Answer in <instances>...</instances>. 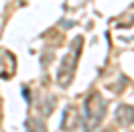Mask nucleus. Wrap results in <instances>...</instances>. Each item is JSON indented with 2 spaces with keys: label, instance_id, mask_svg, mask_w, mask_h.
Wrapping results in <instances>:
<instances>
[{
  "label": "nucleus",
  "instance_id": "5",
  "mask_svg": "<svg viewBox=\"0 0 134 132\" xmlns=\"http://www.w3.org/2000/svg\"><path fill=\"white\" fill-rule=\"evenodd\" d=\"M55 106H57V98L55 96H45L39 102V112H41V116H49L55 110Z\"/></svg>",
  "mask_w": 134,
  "mask_h": 132
},
{
  "label": "nucleus",
  "instance_id": "1",
  "mask_svg": "<svg viewBox=\"0 0 134 132\" xmlns=\"http://www.w3.org/2000/svg\"><path fill=\"white\" fill-rule=\"evenodd\" d=\"M108 110V102L100 91H92L83 102V114H81V128L83 132H96L102 124Z\"/></svg>",
  "mask_w": 134,
  "mask_h": 132
},
{
  "label": "nucleus",
  "instance_id": "6",
  "mask_svg": "<svg viewBox=\"0 0 134 132\" xmlns=\"http://www.w3.org/2000/svg\"><path fill=\"white\" fill-rule=\"evenodd\" d=\"M26 132H47V124H45V120L43 118H29L25 124Z\"/></svg>",
  "mask_w": 134,
  "mask_h": 132
},
{
  "label": "nucleus",
  "instance_id": "3",
  "mask_svg": "<svg viewBox=\"0 0 134 132\" xmlns=\"http://www.w3.org/2000/svg\"><path fill=\"white\" fill-rule=\"evenodd\" d=\"M114 120H116L118 126L122 128H128L134 124V108L130 104H120L116 106V112H114Z\"/></svg>",
  "mask_w": 134,
  "mask_h": 132
},
{
  "label": "nucleus",
  "instance_id": "9",
  "mask_svg": "<svg viewBox=\"0 0 134 132\" xmlns=\"http://www.w3.org/2000/svg\"><path fill=\"white\" fill-rule=\"evenodd\" d=\"M23 96H25V100L31 104V91H29V87H23Z\"/></svg>",
  "mask_w": 134,
  "mask_h": 132
},
{
  "label": "nucleus",
  "instance_id": "11",
  "mask_svg": "<svg viewBox=\"0 0 134 132\" xmlns=\"http://www.w3.org/2000/svg\"><path fill=\"white\" fill-rule=\"evenodd\" d=\"M132 132H134V130H132Z\"/></svg>",
  "mask_w": 134,
  "mask_h": 132
},
{
  "label": "nucleus",
  "instance_id": "7",
  "mask_svg": "<svg viewBox=\"0 0 134 132\" xmlns=\"http://www.w3.org/2000/svg\"><path fill=\"white\" fill-rule=\"evenodd\" d=\"M126 85H128V77L126 75H120V79H118V83H114V85H110V90L116 91V94H120V91L124 90Z\"/></svg>",
  "mask_w": 134,
  "mask_h": 132
},
{
  "label": "nucleus",
  "instance_id": "10",
  "mask_svg": "<svg viewBox=\"0 0 134 132\" xmlns=\"http://www.w3.org/2000/svg\"><path fill=\"white\" fill-rule=\"evenodd\" d=\"M100 132H114V128H112V126H108V128H104V130H100Z\"/></svg>",
  "mask_w": 134,
  "mask_h": 132
},
{
  "label": "nucleus",
  "instance_id": "4",
  "mask_svg": "<svg viewBox=\"0 0 134 132\" xmlns=\"http://www.w3.org/2000/svg\"><path fill=\"white\" fill-rule=\"evenodd\" d=\"M77 122H79V114H77L75 106H65L63 110V118H61V130L63 132H73L77 128Z\"/></svg>",
  "mask_w": 134,
  "mask_h": 132
},
{
  "label": "nucleus",
  "instance_id": "8",
  "mask_svg": "<svg viewBox=\"0 0 134 132\" xmlns=\"http://www.w3.org/2000/svg\"><path fill=\"white\" fill-rule=\"evenodd\" d=\"M53 55H55L53 51L45 49V53H43V57H41V65H43V67H47V63H49V59H51V61H53Z\"/></svg>",
  "mask_w": 134,
  "mask_h": 132
},
{
  "label": "nucleus",
  "instance_id": "2",
  "mask_svg": "<svg viewBox=\"0 0 134 132\" xmlns=\"http://www.w3.org/2000/svg\"><path fill=\"white\" fill-rule=\"evenodd\" d=\"M81 47H83V37H75L71 41V49L65 57L61 59V65L57 69V83L59 87H69V83L75 75V67L77 61H79V53H81Z\"/></svg>",
  "mask_w": 134,
  "mask_h": 132
}]
</instances>
